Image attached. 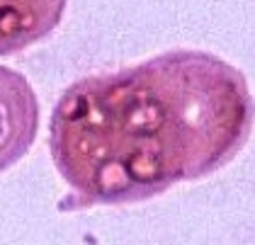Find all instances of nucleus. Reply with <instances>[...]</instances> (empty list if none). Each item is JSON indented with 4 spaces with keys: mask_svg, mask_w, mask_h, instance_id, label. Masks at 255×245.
Instances as JSON below:
<instances>
[{
    "mask_svg": "<svg viewBox=\"0 0 255 245\" xmlns=\"http://www.w3.org/2000/svg\"><path fill=\"white\" fill-rule=\"evenodd\" d=\"M246 76L175 49L68 85L51 117V158L76 204H129L224 168L253 129Z\"/></svg>",
    "mask_w": 255,
    "mask_h": 245,
    "instance_id": "1",
    "label": "nucleus"
},
{
    "mask_svg": "<svg viewBox=\"0 0 255 245\" xmlns=\"http://www.w3.org/2000/svg\"><path fill=\"white\" fill-rule=\"evenodd\" d=\"M39 129V100L29 80L0 66V172L12 168L32 148Z\"/></svg>",
    "mask_w": 255,
    "mask_h": 245,
    "instance_id": "2",
    "label": "nucleus"
},
{
    "mask_svg": "<svg viewBox=\"0 0 255 245\" xmlns=\"http://www.w3.org/2000/svg\"><path fill=\"white\" fill-rule=\"evenodd\" d=\"M68 0H0V56L46 39L59 27Z\"/></svg>",
    "mask_w": 255,
    "mask_h": 245,
    "instance_id": "3",
    "label": "nucleus"
}]
</instances>
